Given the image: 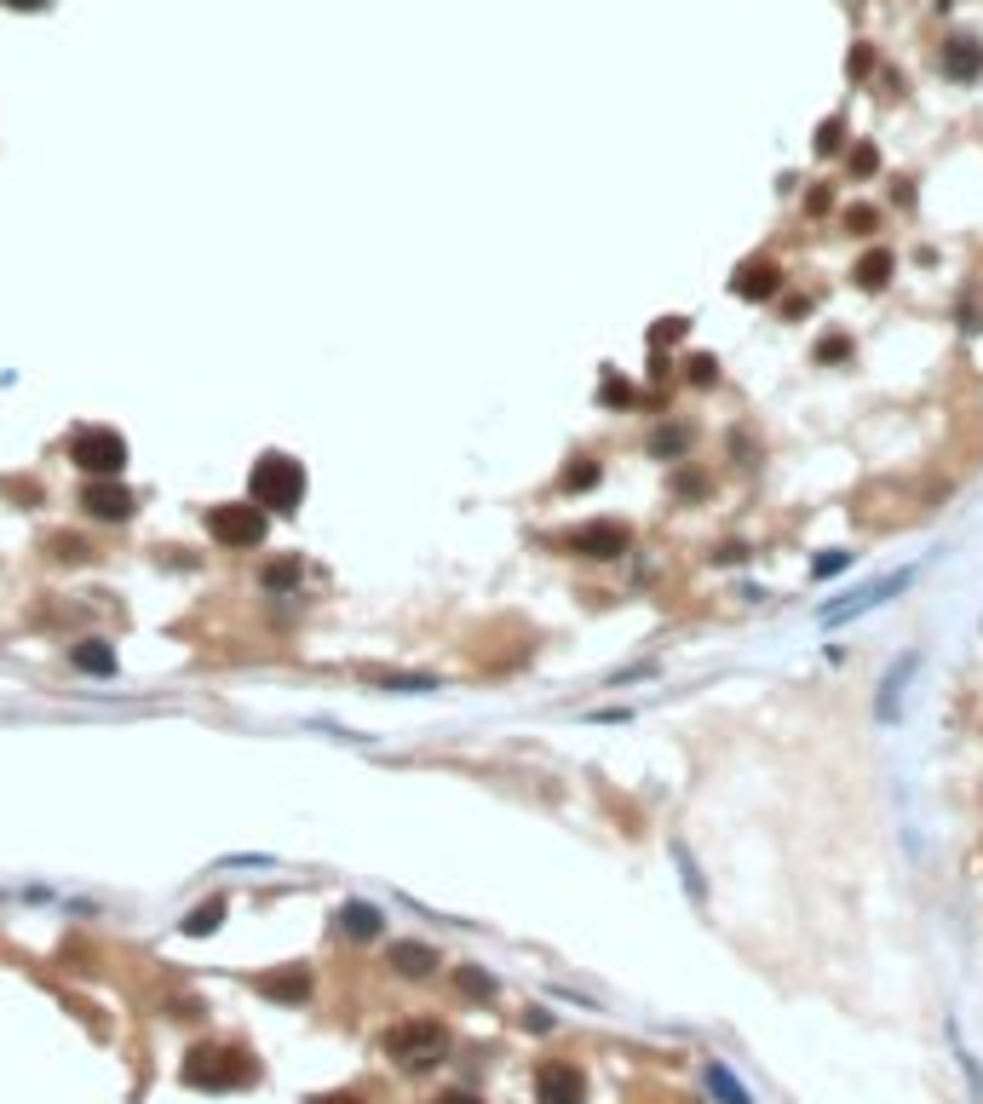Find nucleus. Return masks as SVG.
I'll use <instances>...</instances> for the list:
<instances>
[{"instance_id": "nucleus-15", "label": "nucleus", "mask_w": 983, "mask_h": 1104, "mask_svg": "<svg viewBox=\"0 0 983 1104\" xmlns=\"http://www.w3.org/2000/svg\"><path fill=\"white\" fill-rule=\"evenodd\" d=\"M708 1093L719 1104H754V1093L731 1076V1064H725V1058H708Z\"/></svg>"}, {"instance_id": "nucleus-17", "label": "nucleus", "mask_w": 983, "mask_h": 1104, "mask_svg": "<svg viewBox=\"0 0 983 1104\" xmlns=\"http://www.w3.org/2000/svg\"><path fill=\"white\" fill-rule=\"evenodd\" d=\"M259 989L271 995V1001H305L311 995V972L294 966V972H276V978H259Z\"/></svg>"}, {"instance_id": "nucleus-37", "label": "nucleus", "mask_w": 983, "mask_h": 1104, "mask_svg": "<svg viewBox=\"0 0 983 1104\" xmlns=\"http://www.w3.org/2000/svg\"><path fill=\"white\" fill-rule=\"evenodd\" d=\"M432 1104H483L478 1093H466V1087H449V1093H437Z\"/></svg>"}, {"instance_id": "nucleus-27", "label": "nucleus", "mask_w": 983, "mask_h": 1104, "mask_svg": "<svg viewBox=\"0 0 983 1104\" xmlns=\"http://www.w3.org/2000/svg\"><path fill=\"white\" fill-rule=\"evenodd\" d=\"M851 564H857V552H846V547H828L823 558H817V564H811V575H817V581H828V575H840V570H851Z\"/></svg>"}, {"instance_id": "nucleus-2", "label": "nucleus", "mask_w": 983, "mask_h": 1104, "mask_svg": "<svg viewBox=\"0 0 983 1104\" xmlns=\"http://www.w3.org/2000/svg\"><path fill=\"white\" fill-rule=\"evenodd\" d=\"M184 1087H202V1093H230V1087H253L259 1064L242 1047H196L184 1053Z\"/></svg>"}, {"instance_id": "nucleus-28", "label": "nucleus", "mask_w": 983, "mask_h": 1104, "mask_svg": "<svg viewBox=\"0 0 983 1104\" xmlns=\"http://www.w3.org/2000/svg\"><path fill=\"white\" fill-rule=\"evenodd\" d=\"M846 357H851V334H823V340H817V363L823 368L846 363Z\"/></svg>"}, {"instance_id": "nucleus-5", "label": "nucleus", "mask_w": 983, "mask_h": 1104, "mask_svg": "<svg viewBox=\"0 0 983 1104\" xmlns=\"http://www.w3.org/2000/svg\"><path fill=\"white\" fill-rule=\"evenodd\" d=\"M207 529H213L219 547H259L265 529H271V512L253 506V501H225V506L207 512Z\"/></svg>"}, {"instance_id": "nucleus-21", "label": "nucleus", "mask_w": 983, "mask_h": 1104, "mask_svg": "<svg viewBox=\"0 0 983 1104\" xmlns=\"http://www.w3.org/2000/svg\"><path fill=\"white\" fill-rule=\"evenodd\" d=\"M598 483V460H570V466H564V478H558V489H564V495H575V489H593Z\"/></svg>"}, {"instance_id": "nucleus-22", "label": "nucleus", "mask_w": 983, "mask_h": 1104, "mask_svg": "<svg viewBox=\"0 0 983 1104\" xmlns=\"http://www.w3.org/2000/svg\"><path fill=\"white\" fill-rule=\"evenodd\" d=\"M685 380H690V386H702V391L719 386V357H713V351H696V357L685 363Z\"/></svg>"}, {"instance_id": "nucleus-12", "label": "nucleus", "mask_w": 983, "mask_h": 1104, "mask_svg": "<svg viewBox=\"0 0 983 1104\" xmlns=\"http://www.w3.org/2000/svg\"><path fill=\"white\" fill-rule=\"evenodd\" d=\"M915 667H920L915 650H909L903 662L886 667V679H880V696H874V719H880V725H892V719H897V708H903V685L915 679Z\"/></svg>"}, {"instance_id": "nucleus-32", "label": "nucleus", "mask_w": 983, "mask_h": 1104, "mask_svg": "<svg viewBox=\"0 0 983 1104\" xmlns=\"http://www.w3.org/2000/svg\"><path fill=\"white\" fill-rule=\"evenodd\" d=\"M460 989H466V995H495V978L478 972V966H460Z\"/></svg>"}, {"instance_id": "nucleus-16", "label": "nucleus", "mask_w": 983, "mask_h": 1104, "mask_svg": "<svg viewBox=\"0 0 983 1104\" xmlns=\"http://www.w3.org/2000/svg\"><path fill=\"white\" fill-rule=\"evenodd\" d=\"M690 443H696V432H690V426H656V432H650V455L679 466V460L690 455Z\"/></svg>"}, {"instance_id": "nucleus-8", "label": "nucleus", "mask_w": 983, "mask_h": 1104, "mask_svg": "<svg viewBox=\"0 0 983 1104\" xmlns=\"http://www.w3.org/2000/svg\"><path fill=\"white\" fill-rule=\"evenodd\" d=\"M535 1099L541 1104H587V1076L575 1070L570 1058H552L535 1070Z\"/></svg>"}, {"instance_id": "nucleus-29", "label": "nucleus", "mask_w": 983, "mask_h": 1104, "mask_svg": "<svg viewBox=\"0 0 983 1104\" xmlns=\"http://www.w3.org/2000/svg\"><path fill=\"white\" fill-rule=\"evenodd\" d=\"M685 334H690V322H685V317H662L656 328H650V345L662 351V345H679Z\"/></svg>"}, {"instance_id": "nucleus-23", "label": "nucleus", "mask_w": 983, "mask_h": 1104, "mask_svg": "<svg viewBox=\"0 0 983 1104\" xmlns=\"http://www.w3.org/2000/svg\"><path fill=\"white\" fill-rule=\"evenodd\" d=\"M598 403H604V409H633V403H639V391L627 386V380H616V374H604V386H598Z\"/></svg>"}, {"instance_id": "nucleus-10", "label": "nucleus", "mask_w": 983, "mask_h": 1104, "mask_svg": "<svg viewBox=\"0 0 983 1104\" xmlns=\"http://www.w3.org/2000/svg\"><path fill=\"white\" fill-rule=\"evenodd\" d=\"M938 69H943V81H961V87H972L983 75V46L972 41V35H949L938 52Z\"/></svg>"}, {"instance_id": "nucleus-6", "label": "nucleus", "mask_w": 983, "mask_h": 1104, "mask_svg": "<svg viewBox=\"0 0 983 1104\" xmlns=\"http://www.w3.org/2000/svg\"><path fill=\"white\" fill-rule=\"evenodd\" d=\"M69 460L92 472V478H115L121 466H127V437L110 432V426H87V432L69 443Z\"/></svg>"}, {"instance_id": "nucleus-20", "label": "nucleus", "mask_w": 983, "mask_h": 1104, "mask_svg": "<svg viewBox=\"0 0 983 1104\" xmlns=\"http://www.w3.org/2000/svg\"><path fill=\"white\" fill-rule=\"evenodd\" d=\"M345 938H374L380 932V909L374 903H345Z\"/></svg>"}, {"instance_id": "nucleus-33", "label": "nucleus", "mask_w": 983, "mask_h": 1104, "mask_svg": "<svg viewBox=\"0 0 983 1104\" xmlns=\"http://www.w3.org/2000/svg\"><path fill=\"white\" fill-rule=\"evenodd\" d=\"M846 69H851V75H857V81H863V75H869V69H874V52H869V46H857V52H851V58H846Z\"/></svg>"}, {"instance_id": "nucleus-41", "label": "nucleus", "mask_w": 983, "mask_h": 1104, "mask_svg": "<svg viewBox=\"0 0 983 1104\" xmlns=\"http://www.w3.org/2000/svg\"><path fill=\"white\" fill-rule=\"evenodd\" d=\"M311 1104H363V1099H351V1093H322V1099H311Z\"/></svg>"}, {"instance_id": "nucleus-36", "label": "nucleus", "mask_w": 983, "mask_h": 1104, "mask_svg": "<svg viewBox=\"0 0 983 1104\" xmlns=\"http://www.w3.org/2000/svg\"><path fill=\"white\" fill-rule=\"evenodd\" d=\"M782 317H788V322L811 317V299H800V294H794V299H782Z\"/></svg>"}, {"instance_id": "nucleus-4", "label": "nucleus", "mask_w": 983, "mask_h": 1104, "mask_svg": "<svg viewBox=\"0 0 983 1104\" xmlns=\"http://www.w3.org/2000/svg\"><path fill=\"white\" fill-rule=\"evenodd\" d=\"M564 552L587 558V564H616V558L633 552V529L621 524V518H587V524H575L564 535Z\"/></svg>"}, {"instance_id": "nucleus-3", "label": "nucleus", "mask_w": 983, "mask_h": 1104, "mask_svg": "<svg viewBox=\"0 0 983 1104\" xmlns=\"http://www.w3.org/2000/svg\"><path fill=\"white\" fill-rule=\"evenodd\" d=\"M380 1047H386L391 1064H403V1070H432V1064H443L449 1058V1030L437 1024V1018H403V1024H391L386 1035H380Z\"/></svg>"}, {"instance_id": "nucleus-39", "label": "nucleus", "mask_w": 983, "mask_h": 1104, "mask_svg": "<svg viewBox=\"0 0 983 1104\" xmlns=\"http://www.w3.org/2000/svg\"><path fill=\"white\" fill-rule=\"evenodd\" d=\"M805 213H828V190H823V184H817V190L805 196Z\"/></svg>"}, {"instance_id": "nucleus-14", "label": "nucleus", "mask_w": 983, "mask_h": 1104, "mask_svg": "<svg viewBox=\"0 0 983 1104\" xmlns=\"http://www.w3.org/2000/svg\"><path fill=\"white\" fill-rule=\"evenodd\" d=\"M391 972H403V978H426L437 966V949H426V943H391Z\"/></svg>"}, {"instance_id": "nucleus-34", "label": "nucleus", "mask_w": 983, "mask_h": 1104, "mask_svg": "<svg viewBox=\"0 0 983 1104\" xmlns=\"http://www.w3.org/2000/svg\"><path fill=\"white\" fill-rule=\"evenodd\" d=\"M748 558V547L742 541H725V547H713V564H742Z\"/></svg>"}, {"instance_id": "nucleus-24", "label": "nucleus", "mask_w": 983, "mask_h": 1104, "mask_svg": "<svg viewBox=\"0 0 983 1104\" xmlns=\"http://www.w3.org/2000/svg\"><path fill=\"white\" fill-rule=\"evenodd\" d=\"M846 173H851V179H874V173H880V150H874V144L846 150Z\"/></svg>"}, {"instance_id": "nucleus-1", "label": "nucleus", "mask_w": 983, "mask_h": 1104, "mask_svg": "<svg viewBox=\"0 0 983 1104\" xmlns=\"http://www.w3.org/2000/svg\"><path fill=\"white\" fill-rule=\"evenodd\" d=\"M248 495H253V506L294 518L299 501H305V466H299L294 455H282V449L259 455L253 460V478H248Z\"/></svg>"}, {"instance_id": "nucleus-18", "label": "nucleus", "mask_w": 983, "mask_h": 1104, "mask_svg": "<svg viewBox=\"0 0 983 1104\" xmlns=\"http://www.w3.org/2000/svg\"><path fill=\"white\" fill-rule=\"evenodd\" d=\"M219 920H225V897H207L202 909H190L179 920V932L184 938H207V932H219Z\"/></svg>"}, {"instance_id": "nucleus-38", "label": "nucleus", "mask_w": 983, "mask_h": 1104, "mask_svg": "<svg viewBox=\"0 0 983 1104\" xmlns=\"http://www.w3.org/2000/svg\"><path fill=\"white\" fill-rule=\"evenodd\" d=\"M650 380H656V386H667V380H673V363H667L662 351H656V357H650Z\"/></svg>"}, {"instance_id": "nucleus-13", "label": "nucleus", "mask_w": 983, "mask_h": 1104, "mask_svg": "<svg viewBox=\"0 0 983 1104\" xmlns=\"http://www.w3.org/2000/svg\"><path fill=\"white\" fill-rule=\"evenodd\" d=\"M892 276H897V253H892V248H880V242H874V248L863 253V259H857V265H851V282H857L863 294H880V288H886Z\"/></svg>"}, {"instance_id": "nucleus-30", "label": "nucleus", "mask_w": 983, "mask_h": 1104, "mask_svg": "<svg viewBox=\"0 0 983 1104\" xmlns=\"http://www.w3.org/2000/svg\"><path fill=\"white\" fill-rule=\"evenodd\" d=\"M374 685H391V690H437V679H426V673H374Z\"/></svg>"}, {"instance_id": "nucleus-26", "label": "nucleus", "mask_w": 983, "mask_h": 1104, "mask_svg": "<svg viewBox=\"0 0 983 1104\" xmlns=\"http://www.w3.org/2000/svg\"><path fill=\"white\" fill-rule=\"evenodd\" d=\"M840 150H846V121L828 115L823 127H817V156H840Z\"/></svg>"}, {"instance_id": "nucleus-40", "label": "nucleus", "mask_w": 983, "mask_h": 1104, "mask_svg": "<svg viewBox=\"0 0 983 1104\" xmlns=\"http://www.w3.org/2000/svg\"><path fill=\"white\" fill-rule=\"evenodd\" d=\"M0 6H12V12H41V6H52V0H0Z\"/></svg>"}, {"instance_id": "nucleus-31", "label": "nucleus", "mask_w": 983, "mask_h": 1104, "mask_svg": "<svg viewBox=\"0 0 983 1104\" xmlns=\"http://www.w3.org/2000/svg\"><path fill=\"white\" fill-rule=\"evenodd\" d=\"M679 466H685V460H679ZM673 489H679V495H685V501H696V495H708L713 483L702 478V472H696V466H685V472H679V478H673Z\"/></svg>"}, {"instance_id": "nucleus-9", "label": "nucleus", "mask_w": 983, "mask_h": 1104, "mask_svg": "<svg viewBox=\"0 0 983 1104\" xmlns=\"http://www.w3.org/2000/svg\"><path fill=\"white\" fill-rule=\"evenodd\" d=\"M915 581V570H897V575H880L874 587H863V593H851L846 604H823V621L834 627V621H851V616H863V610H874V604H886L892 593H903Z\"/></svg>"}, {"instance_id": "nucleus-11", "label": "nucleus", "mask_w": 983, "mask_h": 1104, "mask_svg": "<svg viewBox=\"0 0 983 1104\" xmlns=\"http://www.w3.org/2000/svg\"><path fill=\"white\" fill-rule=\"evenodd\" d=\"M133 495H127V489H121V483H87V489H81V512H87V518H98V524H121V518H127V512H133Z\"/></svg>"}, {"instance_id": "nucleus-19", "label": "nucleus", "mask_w": 983, "mask_h": 1104, "mask_svg": "<svg viewBox=\"0 0 983 1104\" xmlns=\"http://www.w3.org/2000/svg\"><path fill=\"white\" fill-rule=\"evenodd\" d=\"M69 656H75V667H81V673H115V650H110L104 639H81Z\"/></svg>"}, {"instance_id": "nucleus-7", "label": "nucleus", "mask_w": 983, "mask_h": 1104, "mask_svg": "<svg viewBox=\"0 0 983 1104\" xmlns=\"http://www.w3.org/2000/svg\"><path fill=\"white\" fill-rule=\"evenodd\" d=\"M788 288V276H782V265L771 259V253H754V259H742L731 276V294L736 299H748V305H771V299Z\"/></svg>"}, {"instance_id": "nucleus-25", "label": "nucleus", "mask_w": 983, "mask_h": 1104, "mask_svg": "<svg viewBox=\"0 0 983 1104\" xmlns=\"http://www.w3.org/2000/svg\"><path fill=\"white\" fill-rule=\"evenodd\" d=\"M840 225H846L851 236H874V230H880V213H874V207H863V202H851L846 213H840Z\"/></svg>"}, {"instance_id": "nucleus-35", "label": "nucleus", "mask_w": 983, "mask_h": 1104, "mask_svg": "<svg viewBox=\"0 0 983 1104\" xmlns=\"http://www.w3.org/2000/svg\"><path fill=\"white\" fill-rule=\"evenodd\" d=\"M294 558H288V564H271V570H265V587H288V581H294Z\"/></svg>"}]
</instances>
